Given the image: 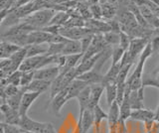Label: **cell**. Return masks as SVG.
Returning a JSON list of instances; mask_svg holds the SVG:
<instances>
[{
  "label": "cell",
  "mask_w": 159,
  "mask_h": 133,
  "mask_svg": "<svg viewBox=\"0 0 159 133\" xmlns=\"http://www.w3.org/2000/svg\"><path fill=\"white\" fill-rule=\"evenodd\" d=\"M153 55L151 44L149 42L147 44L146 48L144 49V51L139 57L138 63L135 67V70L130 76L128 77L126 81V85L131 88V91H137L140 87L143 86V69L145 66V63L149 58Z\"/></svg>",
  "instance_id": "obj_1"
},
{
  "label": "cell",
  "mask_w": 159,
  "mask_h": 133,
  "mask_svg": "<svg viewBox=\"0 0 159 133\" xmlns=\"http://www.w3.org/2000/svg\"><path fill=\"white\" fill-rule=\"evenodd\" d=\"M56 10L51 8L41 9V10L35 11L32 14H30L26 18L22 19L21 21L28 23L29 25H31L35 30H41L44 27L49 25L50 21L52 20V18L56 14ZM20 21V22H21Z\"/></svg>",
  "instance_id": "obj_2"
},
{
  "label": "cell",
  "mask_w": 159,
  "mask_h": 133,
  "mask_svg": "<svg viewBox=\"0 0 159 133\" xmlns=\"http://www.w3.org/2000/svg\"><path fill=\"white\" fill-rule=\"evenodd\" d=\"M62 36L67 38L68 40H75V41H81L82 39L87 37L91 34H96L93 32L91 29L87 27H75V28H67L63 27L61 32H60Z\"/></svg>",
  "instance_id": "obj_3"
},
{
  "label": "cell",
  "mask_w": 159,
  "mask_h": 133,
  "mask_svg": "<svg viewBox=\"0 0 159 133\" xmlns=\"http://www.w3.org/2000/svg\"><path fill=\"white\" fill-rule=\"evenodd\" d=\"M150 41L148 38H132L130 42L128 50L126 51L128 54V57L130 59V62L134 63L137 57H140L144 49L146 48L147 44Z\"/></svg>",
  "instance_id": "obj_4"
},
{
  "label": "cell",
  "mask_w": 159,
  "mask_h": 133,
  "mask_svg": "<svg viewBox=\"0 0 159 133\" xmlns=\"http://www.w3.org/2000/svg\"><path fill=\"white\" fill-rule=\"evenodd\" d=\"M61 73V69L58 66H49L46 68L40 69V70L35 71L34 78L35 80H42V81H47L52 82L54 80L59 77V75Z\"/></svg>",
  "instance_id": "obj_5"
},
{
  "label": "cell",
  "mask_w": 159,
  "mask_h": 133,
  "mask_svg": "<svg viewBox=\"0 0 159 133\" xmlns=\"http://www.w3.org/2000/svg\"><path fill=\"white\" fill-rule=\"evenodd\" d=\"M46 123L47 122H39L36 120H33L32 118H30L26 114V115H21L18 126L20 128H22L23 130L31 131L35 133H41L45 126H46Z\"/></svg>",
  "instance_id": "obj_6"
},
{
  "label": "cell",
  "mask_w": 159,
  "mask_h": 133,
  "mask_svg": "<svg viewBox=\"0 0 159 133\" xmlns=\"http://www.w3.org/2000/svg\"><path fill=\"white\" fill-rule=\"evenodd\" d=\"M93 110L87 109L83 114V116L79 118V122L77 125V133H88V131L93 126Z\"/></svg>",
  "instance_id": "obj_7"
},
{
  "label": "cell",
  "mask_w": 159,
  "mask_h": 133,
  "mask_svg": "<svg viewBox=\"0 0 159 133\" xmlns=\"http://www.w3.org/2000/svg\"><path fill=\"white\" fill-rule=\"evenodd\" d=\"M1 113L4 117V120L2 122L7 123V124H11V125H17L19 124L20 121V112L17 110H14L12 107H10L7 103H1Z\"/></svg>",
  "instance_id": "obj_8"
},
{
  "label": "cell",
  "mask_w": 159,
  "mask_h": 133,
  "mask_svg": "<svg viewBox=\"0 0 159 133\" xmlns=\"http://www.w3.org/2000/svg\"><path fill=\"white\" fill-rule=\"evenodd\" d=\"M40 92H31V91H25L21 100V104H20L19 112L20 115H26L28 110L30 109V106L33 104V102L41 95Z\"/></svg>",
  "instance_id": "obj_9"
},
{
  "label": "cell",
  "mask_w": 159,
  "mask_h": 133,
  "mask_svg": "<svg viewBox=\"0 0 159 133\" xmlns=\"http://www.w3.org/2000/svg\"><path fill=\"white\" fill-rule=\"evenodd\" d=\"M130 118L135 121H141L143 123L148 121H155V111L148 108H140L131 111Z\"/></svg>",
  "instance_id": "obj_10"
},
{
  "label": "cell",
  "mask_w": 159,
  "mask_h": 133,
  "mask_svg": "<svg viewBox=\"0 0 159 133\" xmlns=\"http://www.w3.org/2000/svg\"><path fill=\"white\" fill-rule=\"evenodd\" d=\"M89 86V85L88 82H84L82 80H79V78L74 80L71 82V85L68 86V97H67L68 101L70 100H72V98H77L80 95V93Z\"/></svg>",
  "instance_id": "obj_11"
},
{
  "label": "cell",
  "mask_w": 159,
  "mask_h": 133,
  "mask_svg": "<svg viewBox=\"0 0 159 133\" xmlns=\"http://www.w3.org/2000/svg\"><path fill=\"white\" fill-rule=\"evenodd\" d=\"M67 97H68V87L63 90L61 92H59L56 96L51 100V106L55 114H57V115L60 114L63 106L66 104V102L68 101Z\"/></svg>",
  "instance_id": "obj_12"
},
{
  "label": "cell",
  "mask_w": 159,
  "mask_h": 133,
  "mask_svg": "<svg viewBox=\"0 0 159 133\" xmlns=\"http://www.w3.org/2000/svg\"><path fill=\"white\" fill-rule=\"evenodd\" d=\"M26 58H27V50L25 47L21 48L18 52H16L10 58H8L10 60V64H11V65H10V70H11L12 73L19 70L20 66L22 65V63L25 61Z\"/></svg>",
  "instance_id": "obj_13"
},
{
  "label": "cell",
  "mask_w": 159,
  "mask_h": 133,
  "mask_svg": "<svg viewBox=\"0 0 159 133\" xmlns=\"http://www.w3.org/2000/svg\"><path fill=\"white\" fill-rule=\"evenodd\" d=\"M104 86L102 83H97V85L91 86V97H89V109L93 110L94 107L99 104V100H101L102 95L103 93Z\"/></svg>",
  "instance_id": "obj_14"
},
{
  "label": "cell",
  "mask_w": 159,
  "mask_h": 133,
  "mask_svg": "<svg viewBox=\"0 0 159 133\" xmlns=\"http://www.w3.org/2000/svg\"><path fill=\"white\" fill-rule=\"evenodd\" d=\"M77 78L86 82L89 86H92V85H97V83H102L103 75L99 71L93 69L92 71H89L87 73H83V75L79 76Z\"/></svg>",
  "instance_id": "obj_15"
},
{
  "label": "cell",
  "mask_w": 159,
  "mask_h": 133,
  "mask_svg": "<svg viewBox=\"0 0 159 133\" xmlns=\"http://www.w3.org/2000/svg\"><path fill=\"white\" fill-rule=\"evenodd\" d=\"M20 49H21V47L16 45V44L1 40V43H0V58H1V60L2 59H8L13 54L18 52Z\"/></svg>",
  "instance_id": "obj_16"
},
{
  "label": "cell",
  "mask_w": 159,
  "mask_h": 133,
  "mask_svg": "<svg viewBox=\"0 0 159 133\" xmlns=\"http://www.w3.org/2000/svg\"><path fill=\"white\" fill-rule=\"evenodd\" d=\"M143 91H144V86L140 87L137 91H130V95H129V100H130V105H131L132 110L144 108Z\"/></svg>",
  "instance_id": "obj_17"
},
{
  "label": "cell",
  "mask_w": 159,
  "mask_h": 133,
  "mask_svg": "<svg viewBox=\"0 0 159 133\" xmlns=\"http://www.w3.org/2000/svg\"><path fill=\"white\" fill-rule=\"evenodd\" d=\"M89 97H91V86H89L84 90L80 93V95L77 97L79 101V109H80V114L79 118L82 117L87 109H89Z\"/></svg>",
  "instance_id": "obj_18"
},
{
  "label": "cell",
  "mask_w": 159,
  "mask_h": 133,
  "mask_svg": "<svg viewBox=\"0 0 159 133\" xmlns=\"http://www.w3.org/2000/svg\"><path fill=\"white\" fill-rule=\"evenodd\" d=\"M121 65L120 63L117 64V65L111 66L109 70L107 72L106 75H103V81L102 85L103 86H106L107 85H111V83H117V78H118V73L120 72Z\"/></svg>",
  "instance_id": "obj_19"
},
{
  "label": "cell",
  "mask_w": 159,
  "mask_h": 133,
  "mask_svg": "<svg viewBox=\"0 0 159 133\" xmlns=\"http://www.w3.org/2000/svg\"><path fill=\"white\" fill-rule=\"evenodd\" d=\"M52 82H47V81H42V80H35L30 83V85L24 88L25 91H31V92H40L43 93L46 91H48L51 87Z\"/></svg>",
  "instance_id": "obj_20"
},
{
  "label": "cell",
  "mask_w": 159,
  "mask_h": 133,
  "mask_svg": "<svg viewBox=\"0 0 159 133\" xmlns=\"http://www.w3.org/2000/svg\"><path fill=\"white\" fill-rule=\"evenodd\" d=\"M93 115H94V133H101V127L103 120H107V113L104 112L101 105H97L93 109Z\"/></svg>",
  "instance_id": "obj_21"
},
{
  "label": "cell",
  "mask_w": 159,
  "mask_h": 133,
  "mask_svg": "<svg viewBox=\"0 0 159 133\" xmlns=\"http://www.w3.org/2000/svg\"><path fill=\"white\" fill-rule=\"evenodd\" d=\"M76 54H82L81 41L68 40L64 44V49H63L62 55L70 56V55H76Z\"/></svg>",
  "instance_id": "obj_22"
},
{
  "label": "cell",
  "mask_w": 159,
  "mask_h": 133,
  "mask_svg": "<svg viewBox=\"0 0 159 133\" xmlns=\"http://www.w3.org/2000/svg\"><path fill=\"white\" fill-rule=\"evenodd\" d=\"M27 50V58L45 55L49 50V44H34L25 47Z\"/></svg>",
  "instance_id": "obj_23"
},
{
  "label": "cell",
  "mask_w": 159,
  "mask_h": 133,
  "mask_svg": "<svg viewBox=\"0 0 159 133\" xmlns=\"http://www.w3.org/2000/svg\"><path fill=\"white\" fill-rule=\"evenodd\" d=\"M67 88L65 86V82H64V75L63 73H60L59 77L52 82L51 87H50V100H52L55 96H56L59 92H61L63 90Z\"/></svg>",
  "instance_id": "obj_24"
},
{
  "label": "cell",
  "mask_w": 159,
  "mask_h": 133,
  "mask_svg": "<svg viewBox=\"0 0 159 133\" xmlns=\"http://www.w3.org/2000/svg\"><path fill=\"white\" fill-rule=\"evenodd\" d=\"M71 15L67 12L60 11L55 14V16L52 18V20L50 21L49 25H59V26H65L66 23L70 20Z\"/></svg>",
  "instance_id": "obj_25"
},
{
  "label": "cell",
  "mask_w": 159,
  "mask_h": 133,
  "mask_svg": "<svg viewBox=\"0 0 159 133\" xmlns=\"http://www.w3.org/2000/svg\"><path fill=\"white\" fill-rule=\"evenodd\" d=\"M104 91L107 95V101L108 106L111 105L113 101L116 100L117 96V83H111L104 86Z\"/></svg>",
  "instance_id": "obj_26"
},
{
  "label": "cell",
  "mask_w": 159,
  "mask_h": 133,
  "mask_svg": "<svg viewBox=\"0 0 159 133\" xmlns=\"http://www.w3.org/2000/svg\"><path fill=\"white\" fill-rule=\"evenodd\" d=\"M102 17L104 19H107V21L113 19V17H116L117 13L116 6L111 3H102Z\"/></svg>",
  "instance_id": "obj_27"
},
{
  "label": "cell",
  "mask_w": 159,
  "mask_h": 133,
  "mask_svg": "<svg viewBox=\"0 0 159 133\" xmlns=\"http://www.w3.org/2000/svg\"><path fill=\"white\" fill-rule=\"evenodd\" d=\"M24 92H25L24 88L21 87V91H20L18 93H16L15 95H12L10 97H7L6 103L10 107H12L14 110L19 111L20 104H21V100H22V96L24 95Z\"/></svg>",
  "instance_id": "obj_28"
},
{
  "label": "cell",
  "mask_w": 159,
  "mask_h": 133,
  "mask_svg": "<svg viewBox=\"0 0 159 133\" xmlns=\"http://www.w3.org/2000/svg\"><path fill=\"white\" fill-rule=\"evenodd\" d=\"M120 33V32H119ZM119 33L114 31H109L103 33V38L108 46H118L119 45Z\"/></svg>",
  "instance_id": "obj_29"
},
{
  "label": "cell",
  "mask_w": 159,
  "mask_h": 133,
  "mask_svg": "<svg viewBox=\"0 0 159 133\" xmlns=\"http://www.w3.org/2000/svg\"><path fill=\"white\" fill-rule=\"evenodd\" d=\"M126 51H124L122 48L119 46H116L112 50V55H111V66L117 65L121 62L122 58L124 56V53Z\"/></svg>",
  "instance_id": "obj_30"
},
{
  "label": "cell",
  "mask_w": 159,
  "mask_h": 133,
  "mask_svg": "<svg viewBox=\"0 0 159 133\" xmlns=\"http://www.w3.org/2000/svg\"><path fill=\"white\" fill-rule=\"evenodd\" d=\"M131 37L126 34L125 32L120 31L119 33V47L122 48L124 51H127L129 46H130V42H131Z\"/></svg>",
  "instance_id": "obj_31"
},
{
  "label": "cell",
  "mask_w": 159,
  "mask_h": 133,
  "mask_svg": "<svg viewBox=\"0 0 159 133\" xmlns=\"http://www.w3.org/2000/svg\"><path fill=\"white\" fill-rule=\"evenodd\" d=\"M23 73V72H22ZM34 75H35V71H30V72H24L22 73V78H21V83H20V87L25 88L27 87L30 83L34 81Z\"/></svg>",
  "instance_id": "obj_32"
},
{
  "label": "cell",
  "mask_w": 159,
  "mask_h": 133,
  "mask_svg": "<svg viewBox=\"0 0 159 133\" xmlns=\"http://www.w3.org/2000/svg\"><path fill=\"white\" fill-rule=\"evenodd\" d=\"M89 9H91V13H92V16L93 19H96V20H102V19L103 18L101 5L97 4V5L89 6Z\"/></svg>",
  "instance_id": "obj_33"
},
{
  "label": "cell",
  "mask_w": 159,
  "mask_h": 133,
  "mask_svg": "<svg viewBox=\"0 0 159 133\" xmlns=\"http://www.w3.org/2000/svg\"><path fill=\"white\" fill-rule=\"evenodd\" d=\"M94 34H91L87 37H84V39L81 40V45H82V54L84 55V53L87 52V50L89 49V47L91 46V44L93 42V39Z\"/></svg>",
  "instance_id": "obj_34"
},
{
  "label": "cell",
  "mask_w": 159,
  "mask_h": 133,
  "mask_svg": "<svg viewBox=\"0 0 159 133\" xmlns=\"http://www.w3.org/2000/svg\"><path fill=\"white\" fill-rule=\"evenodd\" d=\"M41 133H57V131H56V129H55L54 125L51 122H47L46 126H45V128Z\"/></svg>",
  "instance_id": "obj_35"
},
{
  "label": "cell",
  "mask_w": 159,
  "mask_h": 133,
  "mask_svg": "<svg viewBox=\"0 0 159 133\" xmlns=\"http://www.w3.org/2000/svg\"><path fill=\"white\" fill-rule=\"evenodd\" d=\"M155 122L159 123V103H158V105H157V108H156V110H155Z\"/></svg>",
  "instance_id": "obj_36"
},
{
  "label": "cell",
  "mask_w": 159,
  "mask_h": 133,
  "mask_svg": "<svg viewBox=\"0 0 159 133\" xmlns=\"http://www.w3.org/2000/svg\"><path fill=\"white\" fill-rule=\"evenodd\" d=\"M150 1L153 2L154 4H155V5H157L159 7V0H150Z\"/></svg>",
  "instance_id": "obj_37"
},
{
  "label": "cell",
  "mask_w": 159,
  "mask_h": 133,
  "mask_svg": "<svg viewBox=\"0 0 159 133\" xmlns=\"http://www.w3.org/2000/svg\"><path fill=\"white\" fill-rule=\"evenodd\" d=\"M24 133H35V132H31V131H27V130H24Z\"/></svg>",
  "instance_id": "obj_38"
}]
</instances>
